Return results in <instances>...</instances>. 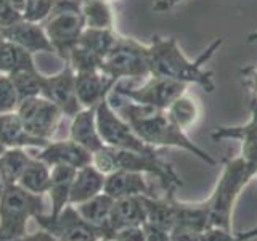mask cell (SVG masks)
<instances>
[{
  "mask_svg": "<svg viewBox=\"0 0 257 241\" xmlns=\"http://www.w3.org/2000/svg\"><path fill=\"white\" fill-rule=\"evenodd\" d=\"M223 40L220 37L214 39L206 47V50L201 52L195 60H190L182 52V48L175 37H161L153 36L148 44V63L150 74L158 77L174 79L177 82L183 84H196L203 87L206 92H214V72L206 68V64L219 50Z\"/></svg>",
  "mask_w": 257,
  "mask_h": 241,
  "instance_id": "1",
  "label": "cell"
},
{
  "mask_svg": "<svg viewBox=\"0 0 257 241\" xmlns=\"http://www.w3.org/2000/svg\"><path fill=\"white\" fill-rule=\"evenodd\" d=\"M122 98V96H120ZM120 116H122L134 132L140 137V139L150 145L153 148H180L191 153L207 166H217V161L209 155L207 151L199 148L195 142L183 132L182 129L177 127L171 117H169L167 111L164 109H155L148 106H142V104L132 103L125 98H122L117 106L112 104Z\"/></svg>",
  "mask_w": 257,
  "mask_h": 241,
  "instance_id": "2",
  "label": "cell"
},
{
  "mask_svg": "<svg viewBox=\"0 0 257 241\" xmlns=\"http://www.w3.org/2000/svg\"><path fill=\"white\" fill-rule=\"evenodd\" d=\"M92 164L103 174H111L114 171L151 174L159 180L164 193H177V190L183 185L174 166L167 163L158 150L151 153H137L104 145L100 151L93 155Z\"/></svg>",
  "mask_w": 257,
  "mask_h": 241,
  "instance_id": "3",
  "label": "cell"
},
{
  "mask_svg": "<svg viewBox=\"0 0 257 241\" xmlns=\"http://www.w3.org/2000/svg\"><path fill=\"white\" fill-rule=\"evenodd\" d=\"M257 175V166L247 163L241 156L223 163L211 196L206 199L209 209V228L217 227L231 231L233 209L246 185Z\"/></svg>",
  "mask_w": 257,
  "mask_h": 241,
  "instance_id": "4",
  "label": "cell"
},
{
  "mask_svg": "<svg viewBox=\"0 0 257 241\" xmlns=\"http://www.w3.org/2000/svg\"><path fill=\"white\" fill-rule=\"evenodd\" d=\"M48 212L45 195H36L20 187L7 185L0 198V241H16L26 235L29 219Z\"/></svg>",
  "mask_w": 257,
  "mask_h": 241,
  "instance_id": "5",
  "label": "cell"
},
{
  "mask_svg": "<svg viewBox=\"0 0 257 241\" xmlns=\"http://www.w3.org/2000/svg\"><path fill=\"white\" fill-rule=\"evenodd\" d=\"M42 24L55 55L66 63L69 52L79 44L85 29L80 0H56L52 15Z\"/></svg>",
  "mask_w": 257,
  "mask_h": 241,
  "instance_id": "6",
  "label": "cell"
},
{
  "mask_svg": "<svg viewBox=\"0 0 257 241\" xmlns=\"http://www.w3.org/2000/svg\"><path fill=\"white\" fill-rule=\"evenodd\" d=\"M100 71L114 82L122 79L150 77L148 45L132 37L119 36L114 48L104 56Z\"/></svg>",
  "mask_w": 257,
  "mask_h": 241,
  "instance_id": "7",
  "label": "cell"
},
{
  "mask_svg": "<svg viewBox=\"0 0 257 241\" xmlns=\"http://www.w3.org/2000/svg\"><path fill=\"white\" fill-rule=\"evenodd\" d=\"M108 96L103 98L98 106H96V127H98L103 143L106 147L137 153H151L158 150L147 145L134 132L131 124L112 108Z\"/></svg>",
  "mask_w": 257,
  "mask_h": 241,
  "instance_id": "8",
  "label": "cell"
},
{
  "mask_svg": "<svg viewBox=\"0 0 257 241\" xmlns=\"http://www.w3.org/2000/svg\"><path fill=\"white\" fill-rule=\"evenodd\" d=\"M34 220L42 230L48 231L58 241H100L103 238V228L85 220L77 212L76 206L68 204L58 215L48 212L34 215Z\"/></svg>",
  "mask_w": 257,
  "mask_h": 241,
  "instance_id": "9",
  "label": "cell"
},
{
  "mask_svg": "<svg viewBox=\"0 0 257 241\" xmlns=\"http://www.w3.org/2000/svg\"><path fill=\"white\" fill-rule=\"evenodd\" d=\"M188 92V85L183 82H177L174 79L150 76L140 87H122L119 82L112 88L122 98L142 104V106L155 108V109H167L171 104L179 98L180 95Z\"/></svg>",
  "mask_w": 257,
  "mask_h": 241,
  "instance_id": "10",
  "label": "cell"
},
{
  "mask_svg": "<svg viewBox=\"0 0 257 241\" xmlns=\"http://www.w3.org/2000/svg\"><path fill=\"white\" fill-rule=\"evenodd\" d=\"M16 112L21 117L29 134L44 140H52L61 117L64 116L60 106L45 96H32L20 101Z\"/></svg>",
  "mask_w": 257,
  "mask_h": 241,
  "instance_id": "11",
  "label": "cell"
},
{
  "mask_svg": "<svg viewBox=\"0 0 257 241\" xmlns=\"http://www.w3.org/2000/svg\"><path fill=\"white\" fill-rule=\"evenodd\" d=\"M40 95L60 106L64 116L74 117L82 109L76 95V72L68 63H64V68L56 74L44 77Z\"/></svg>",
  "mask_w": 257,
  "mask_h": 241,
  "instance_id": "12",
  "label": "cell"
},
{
  "mask_svg": "<svg viewBox=\"0 0 257 241\" xmlns=\"http://www.w3.org/2000/svg\"><path fill=\"white\" fill-rule=\"evenodd\" d=\"M0 34L7 40L20 45L29 53H53L55 50L47 37L42 23H34L28 20H20L10 26L0 28Z\"/></svg>",
  "mask_w": 257,
  "mask_h": 241,
  "instance_id": "13",
  "label": "cell"
},
{
  "mask_svg": "<svg viewBox=\"0 0 257 241\" xmlns=\"http://www.w3.org/2000/svg\"><path fill=\"white\" fill-rule=\"evenodd\" d=\"M50 167L55 166H69L74 169L85 167L93 163V153L85 150L82 145L74 140H50L44 148L39 150L36 156Z\"/></svg>",
  "mask_w": 257,
  "mask_h": 241,
  "instance_id": "14",
  "label": "cell"
},
{
  "mask_svg": "<svg viewBox=\"0 0 257 241\" xmlns=\"http://www.w3.org/2000/svg\"><path fill=\"white\" fill-rule=\"evenodd\" d=\"M147 222V211H145L142 196H128L116 199L106 223L103 225V238L109 241V236L117 230L135 225H143Z\"/></svg>",
  "mask_w": 257,
  "mask_h": 241,
  "instance_id": "15",
  "label": "cell"
},
{
  "mask_svg": "<svg viewBox=\"0 0 257 241\" xmlns=\"http://www.w3.org/2000/svg\"><path fill=\"white\" fill-rule=\"evenodd\" d=\"M114 82L101 71L76 72V95L82 108H96L112 92Z\"/></svg>",
  "mask_w": 257,
  "mask_h": 241,
  "instance_id": "16",
  "label": "cell"
},
{
  "mask_svg": "<svg viewBox=\"0 0 257 241\" xmlns=\"http://www.w3.org/2000/svg\"><path fill=\"white\" fill-rule=\"evenodd\" d=\"M50 140H44L29 134L18 112L0 114V143L5 148H44Z\"/></svg>",
  "mask_w": 257,
  "mask_h": 241,
  "instance_id": "17",
  "label": "cell"
},
{
  "mask_svg": "<svg viewBox=\"0 0 257 241\" xmlns=\"http://www.w3.org/2000/svg\"><path fill=\"white\" fill-rule=\"evenodd\" d=\"M103 191L112 199L128 198V196H151L150 185L147 183L145 174L131 171H114L106 174Z\"/></svg>",
  "mask_w": 257,
  "mask_h": 241,
  "instance_id": "18",
  "label": "cell"
},
{
  "mask_svg": "<svg viewBox=\"0 0 257 241\" xmlns=\"http://www.w3.org/2000/svg\"><path fill=\"white\" fill-rule=\"evenodd\" d=\"M69 139L82 145L93 155L104 147L98 127H96V108H82L72 117Z\"/></svg>",
  "mask_w": 257,
  "mask_h": 241,
  "instance_id": "19",
  "label": "cell"
},
{
  "mask_svg": "<svg viewBox=\"0 0 257 241\" xmlns=\"http://www.w3.org/2000/svg\"><path fill=\"white\" fill-rule=\"evenodd\" d=\"M212 140H238L241 143V158L247 163L257 166V127L251 123L241 126H220L215 127L212 134Z\"/></svg>",
  "mask_w": 257,
  "mask_h": 241,
  "instance_id": "20",
  "label": "cell"
},
{
  "mask_svg": "<svg viewBox=\"0 0 257 241\" xmlns=\"http://www.w3.org/2000/svg\"><path fill=\"white\" fill-rule=\"evenodd\" d=\"M104 180H106V174L98 171L93 164L77 169L69 193V204L77 206L84 203V201L103 193Z\"/></svg>",
  "mask_w": 257,
  "mask_h": 241,
  "instance_id": "21",
  "label": "cell"
},
{
  "mask_svg": "<svg viewBox=\"0 0 257 241\" xmlns=\"http://www.w3.org/2000/svg\"><path fill=\"white\" fill-rule=\"evenodd\" d=\"M77 169L69 166H55L52 167L50 187L47 195L50 196V215H58L64 207L69 204V193L72 180L76 177Z\"/></svg>",
  "mask_w": 257,
  "mask_h": 241,
  "instance_id": "22",
  "label": "cell"
},
{
  "mask_svg": "<svg viewBox=\"0 0 257 241\" xmlns=\"http://www.w3.org/2000/svg\"><path fill=\"white\" fill-rule=\"evenodd\" d=\"M175 193H166L163 198L142 196L145 211H147V222L159 225L171 231L175 225Z\"/></svg>",
  "mask_w": 257,
  "mask_h": 241,
  "instance_id": "23",
  "label": "cell"
},
{
  "mask_svg": "<svg viewBox=\"0 0 257 241\" xmlns=\"http://www.w3.org/2000/svg\"><path fill=\"white\" fill-rule=\"evenodd\" d=\"M175 225L204 233L209 228V209L206 201L183 203L175 198Z\"/></svg>",
  "mask_w": 257,
  "mask_h": 241,
  "instance_id": "24",
  "label": "cell"
},
{
  "mask_svg": "<svg viewBox=\"0 0 257 241\" xmlns=\"http://www.w3.org/2000/svg\"><path fill=\"white\" fill-rule=\"evenodd\" d=\"M23 69H36L34 55L2 36L0 39V72L12 74V72Z\"/></svg>",
  "mask_w": 257,
  "mask_h": 241,
  "instance_id": "25",
  "label": "cell"
},
{
  "mask_svg": "<svg viewBox=\"0 0 257 241\" xmlns=\"http://www.w3.org/2000/svg\"><path fill=\"white\" fill-rule=\"evenodd\" d=\"M52 167L36 156H31L28 166L18 179V185L36 195H45L50 187Z\"/></svg>",
  "mask_w": 257,
  "mask_h": 241,
  "instance_id": "26",
  "label": "cell"
},
{
  "mask_svg": "<svg viewBox=\"0 0 257 241\" xmlns=\"http://www.w3.org/2000/svg\"><path fill=\"white\" fill-rule=\"evenodd\" d=\"M166 111L172 123L179 129H182L183 132H187L190 127L195 126L201 116L198 100L195 96H191L188 92L180 95Z\"/></svg>",
  "mask_w": 257,
  "mask_h": 241,
  "instance_id": "27",
  "label": "cell"
},
{
  "mask_svg": "<svg viewBox=\"0 0 257 241\" xmlns=\"http://www.w3.org/2000/svg\"><path fill=\"white\" fill-rule=\"evenodd\" d=\"M85 28L114 29V13L108 0H80Z\"/></svg>",
  "mask_w": 257,
  "mask_h": 241,
  "instance_id": "28",
  "label": "cell"
},
{
  "mask_svg": "<svg viewBox=\"0 0 257 241\" xmlns=\"http://www.w3.org/2000/svg\"><path fill=\"white\" fill-rule=\"evenodd\" d=\"M120 34H117L116 29H92V28H85L82 36L79 39L80 47L87 48L92 53L98 55L100 58L104 60L112 48H114L117 39Z\"/></svg>",
  "mask_w": 257,
  "mask_h": 241,
  "instance_id": "29",
  "label": "cell"
},
{
  "mask_svg": "<svg viewBox=\"0 0 257 241\" xmlns=\"http://www.w3.org/2000/svg\"><path fill=\"white\" fill-rule=\"evenodd\" d=\"M114 201L116 199H112L109 195H106V193L103 191L100 195H96L90 199L84 201V203L77 204L76 209L85 220L96 225V227H103L108 220Z\"/></svg>",
  "mask_w": 257,
  "mask_h": 241,
  "instance_id": "30",
  "label": "cell"
},
{
  "mask_svg": "<svg viewBox=\"0 0 257 241\" xmlns=\"http://www.w3.org/2000/svg\"><path fill=\"white\" fill-rule=\"evenodd\" d=\"M29 159L31 155H28L26 148H7L0 155V172L7 185L18 183L20 175L28 166Z\"/></svg>",
  "mask_w": 257,
  "mask_h": 241,
  "instance_id": "31",
  "label": "cell"
},
{
  "mask_svg": "<svg viewBox=\"0 0 257 241\" xmlns=\"http://www.w3.org/2000/svg\"><path fill=\"white\" fill-rule=\"evenodd\" d=\"M8 76H10L12 82L16 88L20 101L26 100V98H32V96H40V93H42L45 74H42L37 68L16 71Z\"/></svg>",
  "mask_w": 257,
  "mask_h": 241,
  "instance_id": "32",
  "label": "cell"
},
{
  "mask_svg": "<svg viewBox=\"0 0 257 241\" xmlns=\"http://www.w3.org/2000/svg\"><path fill=\"white\" fill-rule=\"evenodd\" d=\"M66 63L74 69V72H90V71H100L103 58H100L98 55L92 53L84 47L76 45L69 52Z\"/></svg>",
  "mask_w": 257,
  "mask_h": 241,
  "instance_id": "33",
  "label": "cell"
},
{
  "mask_svg": "<svg viewBox=\"0 0 257 241\" xmlns=\"http://www.w3.org/2000/svg\"><path fill=\"white\" fill-rule=\"evenodd\" d=\"M18 104H20V98L10 76L0 72V114L16 111Z\"/></svg>",
  "mask_w": 257,
  "mask_h": 241,
  "instance_id": "34",
  "label": "cell"
},
{
  "mask_svg": "<svg viewBox=\"0 0 257 241\" xmlns=\"http://www.w3.org/2000/svg\"><path fill=\"white\" fill-rule=\"evenodd\" d=\"M56 0H26L23 18L34 23H44L52 15Z\"/></svg>",
  "mask_w": 257,
  "mask_h": 241,
  "instance_id": "35",
  "label": "cell"
},
{
  "mask_svg": "<svg viewBox=\"0 0 257 241\" xmlns=\"http://www.w3.org/2000/svg\"><path fill=\"white\" fill-rule=\"evenodd\" d=\"M20 20H23V13L16 10L10 0H0V28L10 26Z\"/></svg>",
  "mask_w": 257,
  "mask_h": 241,
  "instance_id": "36",
  "label": "cell"
},
{
  "mask_svg": "<svg viewBox=\"0 0 257 241\" xmlns=\"http://www.w3.org/2000/svg\"><path fill=\"white\" fill-rule=\"evenodd\" d=\"M109 241H147V239H145V231L142 225H135V227H127L114 231L109 236Z\"/></svg>",
  "mask_w": 257,
  "mask_h": 241,
  "instance_id": "37",
  "label": "cell"
},
{
  "mask_svg": "<svg viewBox=\"0 0 257 241\" xmlns=\"http://www.w3.org/2000/svg\"><path fill=\"white\" fill-rule=\"evenodd\" d=\"M142 227H143L145 239L147 241H172L169 230L159 227V225H155L151 222H145Z\"/></svg>",
  "mask_w": 257,
  "mask_h": 241,
  "instance_id": "38",
  "label": "cell"
},
{
  "mask_svg": "<svg viewBox=\"0 0 257 241\" xmlns=\"http://www.w3.org/2000/svg\"><path fill=\"white\" fill-rule=\"evenodd\" d=\"M169 233H171L172 241H201V236H203V233L182 227V225H174L172 230Z\"/></svg>",
  "mask_w": 257,
  "mask_h": 241,
  "instance_id": "39",
  "label": "cell"
},
{
  "mask_svg": "<svg viewBox=\"0 0 257 241\" xmlns=\"http://www.w3.org/2000/svg\"><path fill=\"white\" fill-rule=\"evenodd\" d=\"M201 241H238V238H236V235H233V233L228 230L211 227L203 233Z\"/></svg>",
  "mask_w": 257,
  "mask_h": 241,
  "instance_id": "40",
  "label": "cell"
},
{
  "mask_svg": "<svg viewBox=\"0 0 257 241\" xmlns=\"http://www.w3.org/2000/svg\"><path fill=\"white\" fill-rule=\"evenodd\" d=\"M243 84L251 90L254 98H257V66H247L241 69Z\"/></svg>",
  "mask_w": 257,
  "mask_h": 241,
  "instance_id": "41",
  "label": "cell"
},
{
  "mask_svg": "<svg viewBox=\"0 0 257 241\" xmlns=\"http://www.w3.org/2000/svg\"><path fill=\"white\" fill-rule=\"evenodd\" d=\"M16 241H58V239L53 238L48 231H45V230L40 228V230L36 231V233H26V235H24L23 238L16 239Z\"/></svg>",
  "mask_w": 257,
  "mask_h": 241,
  "instance_id": "42",
  "label": "cell"
},
{
  "mask_svg": "<svg viewBox=\"0 0 257 241\" xmlns=\"http://www.w3.org/2000/svg\"><path fill=\"white\" fill-rule=\"evenodd\" d=\"M180 2H183V0H156L155 5H153V10L156 13H164V12L172 10V8L177 7Z\"/></svg>",
  "mask_w": 257,
  "mask_h": 241,
  "instance_id": "43",
  "label": "cell"
},
{
  "mask_svg": "<svg viewBox=\"0 0 257 241\" xmlns=\"http://www.w3.org/2000/svg\"><path fill=\"white\" fill-rule=\"evenodd\" d=\"M236 238H238V241H251V239L257 238V227H254L251 230H246V231L236 233Z\"/></svg>",
  "mask_w": 257,
  "mask_h": 241,
  "instance_id": "44",
  "label": "cell"
},
{
  "mask_svg": "<svg viewBox=\"0 0 257 241\" xmlns=\"http://www.w3.org/2000/svg\"><path fill=\"white\" fill-rule=\"evenodd\" d=\"M249 123L257 127V98L252 100V104H251V119H249Z\"/></svg>",
  "mask_w": 257,
  "mask_h": 241,
  "instance_id": "45",
  "label": "cell"
},
{
  "mask_svg": "<svg viewBox=\"0 0 257 241\" xmlns=\"http://www.w3.org/2000/svg\"><path fill=\"white\" fill-rule=\"evenodd\" d=\"M10 2L13 4V7L16 8L18 12H24V7H26V0H10Z\"/></svg>",
  "mask_w": 257,
  "mask_h": 241,
  "instance_id": "46",
  "label": "cell"
},
{
  "mask_svg": "<svg viewBox=\"0 0 257 241\" xmlns=\"http://www.w3.org/2000/svg\"><path fill=\"white\" fill-rule=\"evenodd\" d=\"M5 188H7V183H5V180H4V175H2V172H0V198H2V195H4Z\"/></svg>",
  "mask_w": 257,
  "mask_h": 241,
  "instance_id": "47",
  "label": "cell"
},
{
  "mask_svg": "<svg viewBox=\"0 0 257 241\" xmlns=\"http://www.w3.org/2000/svg\"><path fill=\"white\" fill-rule=\"evenodd\" d=\"M247 42H249V44L257 42V31H255V32H251V34L247 36Z\"/></svg>",
  "mask_w": 257,
  "mask_h": 241,
  "instance_id": "48",
  "label": "cell"
},
{
  "mask_svg": "<svg viewBox=\"0 0 257 241\" xmlns=\"http://www.w3.org/2000/svg\"><path fill=\"white\" fill-rule=\"evenodd\" d=\"M5 150H7V148L4 147V145H2V143H0V155H2V153H4Z\"/></svg>",
  "mask_w": 257,
  "mask_h": 241,
  "instance_id": "49",
  "label": "cell"
},
{
  "mask_svg": "<svg viewBox=\"0 0 257 241\" xmlns=\"http://www.w3.org/2000/svg\"><path fill=\"white\" fill-rule=\"evenodd\" d=\"M100 241H106V239H100Z\"/></svg>",
  "mask_w": 257,
  "mask_h": 241,
  "instance_id": "50",
  "label": "cell"
},
{
  "mask_svg": "<svg viewBox=\"0 0 257 241\" xmlns=\"http://www.w3.org/2000/svg\"><path fill=\"white\" fill-rule=\"evenodd\" d=\"M108 2H111V0H108Z\"/></svg>",
  "mask_w": 257,
  "mask_h": 241,
  "instance_id": "51",
  "label": "cell"
},
{
  "mask_svg": "<svg viewBox=\"0 0 257 241\" xmlns=\"http://www.w3.org/2000/svg\"><path fill=\"white\" fill-rule=\"evenodd\" d=\"M255 177H257V175H255Z\"/></svg>",
  "mask_w": 257,
  "mask_h": 241,
  "instance_id": "52",
  "label": "cell"
}]
</instances>
